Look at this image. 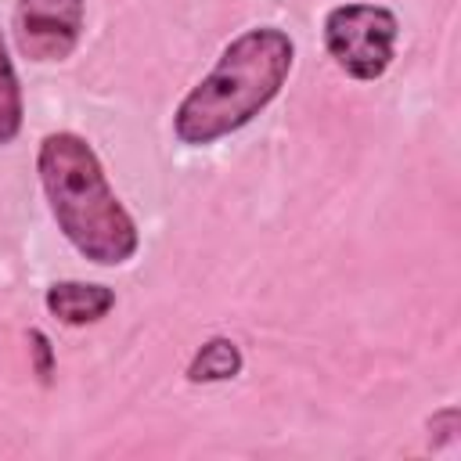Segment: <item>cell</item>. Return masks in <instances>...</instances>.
Wrapping results in <instances>:
<instances>
[{
    "instance_id": "1",
    "label": "cell",
    "mask_w": 461,
    "mask_h": 461,
    "mask_svg": "<svg viewBox=\"0 0 461 461\" xmlns=\"http://www.w3.org/2000/svg\"><path fill=\"white\" fill-rule=\"evenodd\" d=\"M295 43L277 25H252L238 32L216 65L180 97L173 112V137L187 148L216 144L249 126L288 83Z\"/></svg>"
},
{
    "instance_id": "2",
    "label": "cell",
    "mask_w": 461,
    "mask_h": 461,
    "mask_svg": "<svg viewBox=\"0 0 461 461\" xmlns=\"http://www.w3.org/2000/svg\"><path fill=\"white\" fill-rule=\"evenodd\" d=\"M36 173L58 230L83 259L97 267H122L137 256L140 230L115 198L86 137L72 130L47 133L36 151Z\"/></svg>"
},
{
    "instance_id": "3",
    "label": "cell",
    "mask_w": 461,
    "mask_h": 461,
    "mask_svg": "<svg viewBox=\"0 0 461 461\" xmlns=\"http://www.w3.org/2000/svg\"><path fill=\"white\" fill-rule=\"evenodd\" d=\"M400 22L382 4L346 0L324 14V50L357 83H375L396 58Z\"/></svg>"
},
{
    "instance_id": "4",
    "label": "cell",
    "mask_w": 461,
    "mask_h": 461,
    "mask_svg": "<svg viewBox=\"0 0 461 461\" xmlns=\"http://www.w3.org/2000/svg\"><path fill=\"white\" fill-rule=\"evenodd\" d=\"M86 0H18L14 4V43L18 54L47 65L65 61L79 47Z\"/></svg>"
},
{
    "instance_id": "5",
    "label": "cell",
    "mask_w": 461,
    "mask_h": 461,
    "mask_svg": "<svg viewBox=\"0 0 461 461\" xmlns=\"http://www.w3.org/2000/svg\"><path fill=\"white\" fill-rule=\"evenodd\" d=\"M43 306L50 317H58L68 328H86L97 324L112 313L115 306V288L97 285V281H54L43 292Z\"/></svg>"
},
{
    "instance_id": "6",
    "label": "cell",
    "mask_w": 461,
    "mask_h": 461,
    "mask_svg": "<svg viewBox=\"0 0 461 461\" xmlns=\"http://www.w3.org/2000/svg\"><path fill=\"white\" fill-rule=\"evenodd\" d=\"M241 367H245L241 346H238L234 339H227V335H212V339H205V342L191 353L184 375H187L191 385H212V382H230V378H238Z\"/></svg>"
},
{
    "instance_id": "7",
    "label": "cell",
    "mask_w": 461,
    "mask_h": 461,
    "mask_svg": "<svg viewBox=\"0 0 461 461\" xmlns=\"http://www.w3.org/2000/svg\"><path fill=\"white\" fill-rule=\"evenodd\" d=\"M22 115H25V101H22V83L7 50V40L0 32V148L11 144L22 133Z\"/></svg>"
},
{
    "instance_id": "8",
    "label": "cell",
    "mask_w": 461,
    "mask_h": 461,
    "mask_svg": "<svg viewBox=\"0 0 461 461\" xmlns=\"http://www.w3.org/2000/svg\"><path fill=\"white\" fill-rule=\"evenodd\" d=\"M457 425H461V411L450 403V407H439L432 418H429V443L439 450L447 443L457 439Z\"/></svg>"
},
{
    "instance_id": "9",
    "label": "cell",
    "mask_w": 461,
    "mask_h": 461,
    "mask_svg": "<svg viewBox=\"0 0 461 461\" xmlns=\"http://www.w3.org/2000/svg\"><path fill=\"white\" fill-rule=\"evenodd\" d=\"M29 353H32V371L47 385L50 375H54V346H50V339L40 328H29Z\"/></svg>"
}]
</instances>
